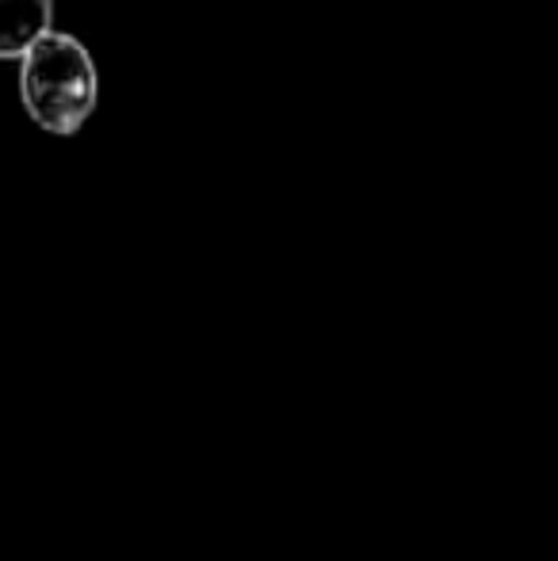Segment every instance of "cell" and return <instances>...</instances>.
I'll list each match as a JSON object with an SVG mask.
<instances>
[{
	"mask_svg": "<svg viewBox=\"0 0 558 561\" xmlns=\"http://www.w3.org/2000/svg\"><path fill=\"white\" fill-rule=\"evenodd\" d=\"M20 61V96L35 126L50 134L81 130L100 100L92 54L66 31H46Z\"/></svg>",
	"mask_w": 558,
	"mask_h": 561,
	"instance_id": "cell-1",
	"label": "cell"
},
{
	"mask_svg": "<svg viewBox=\"0 0 558 561\" xmlns=\"http://www.w3.org/2000/svg\"><path fill=\"white\" fill-rule=\"evenodd\" d=\"M50 0H0V58H23L50 31Z\"/></svg>",
	"mask_w": 558,
	"mask_h": 561,
	"instance_id": "cell-2",
	"label": "cell"
}]
</instances>
